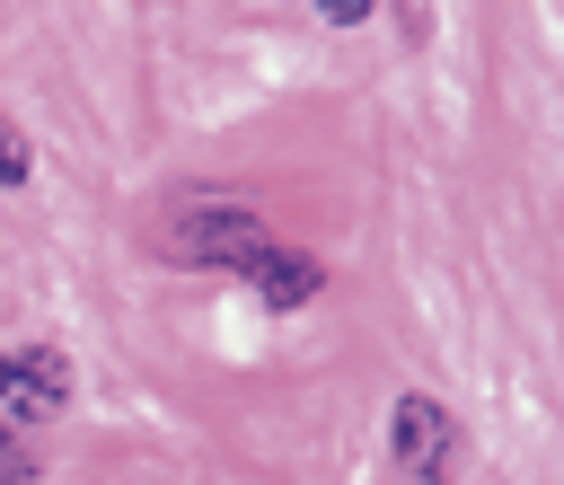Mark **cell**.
Instances as JSON below:
<instances>
[{
  "label": "cell",
  "instance_id": "obj_5",
  "mask_svg": "<svg viewBox=\"0 0 564 485\" xmlns=\"http://www.w3.org/2000/svg\"><path fill=\"white\" fill-rule=\"evenodd\" d=\"M0 185H26V141H18L9 115H0Z\"/></svg>",
  "mask_w": 564,
  "mask_h": 485
},
{
  "label": "cell",
  "instance_id": "obj_3",
  "mask_svg": "<svg viewBox=\"0 0 564 485\" xmlns=\"http://www.w3.org/2000/svg\"><path fill=\"white\" fill-rule=\"evenodd\" d=\"M247 273H256V300H273V309H300V300L326 291V265L317 256H282V247H264Z\"/></svg>",
  "mask_w": 564,
  "mask_h": 485
},
{
  "label": "cell",
  "instance_id": "obj_1",
  "mask_svg": "<svg viewBox=\"0 0 564 485\" xmlns=\"http://www.w3.org/2000/svg\"><path fill=\"white\" fill-rule=\"evenodd\" d=\"M159 247L176 265H256L273 238H264V220L247 203H176L167 229H159Z\"/></svg>",
  "mask_w": 564,
  "mask_h": 485
},
{
  "label": "cell",
  "instance_id": "obj_6",
  "mask_svg": "<svg viewBox=\"0 0 564 485\" xmlns=\"http://www.w3.org/2000/svg\"><path fill=\"white\" fill-rule=\"evenodd\" d=\"M317 9H326L335 26H352V18H370V0H317Z\"/></svg>",
  "mask_w": 564,
  "mask_h": 485
},
{
  "label": "cell",
  "instance_id": "obj_2",
  "mask_svg": "<svg viewBox=\"0 0 564 485\" xmlns=\"http://www.w3.org/2000/svg\"><path fill=\"white\" fill-rule=\"evenodd\" d=\"M397 467H405L414 485H449V467H458V423H449V406L397 397Z\"/></svg>",
  "mask_w": 564,
  "mask_h": 485
},
{
  "label": "cell",
  "instance_id": "obj_7",
  "mask_svg": "<svg viewBox=\"0 0 564 485\" xmlns=\"http://www.w3.org/2000/svg\"><path fill=\"white\" fill-rule=\"evenodd\" d=\"M0 388H9V362H0Z\"/></svg>",
  "mask_w": 564,
  "mask_h": 485
},
{
  "label": "cell",
  "instance_id": "obj_4",
  "mask_svg": "<svg viewBox=\"0 0 564 485\" xmlns=\"http://www.w3.org/2000/svg\"><path fill=\"white\" fill-rule=\"evenodd\" d=\"M35 467V450H26V423H9L0 414V476H26Z\"/></svg>",
  "mask_w": 564,
  "mask_h": 485
}]
</instances>
